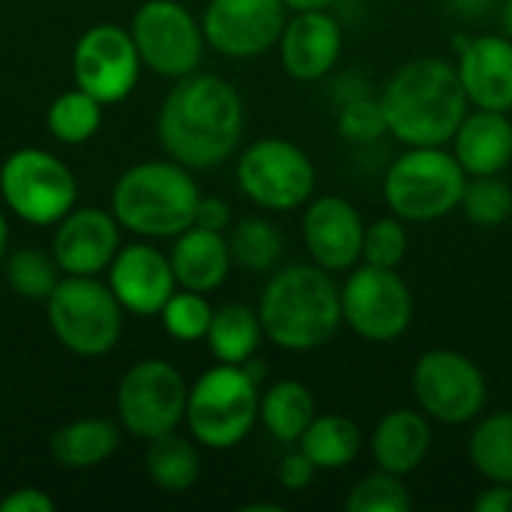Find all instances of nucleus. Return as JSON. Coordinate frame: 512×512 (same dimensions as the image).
<instances>
[{
	"label": "nucleus",
	"mask_w": 512,
	"mask_h": 512,
	"mask_svg": "<svg viewBox=\"0 0 512 512\" xmlns=\"http://www.w3.org/2000/svg\"><path fill=\"white\" fill-rule=\"evenodd\" d=\"M246 111L240 93L213 72L177 78L156 120L159 144L189 171L228 162L243 141Z\"/></svg>",
	"instance_id": "1"
},
{
	"label": "nucleus",
	"mask_w": 512,
	"mask_h": 512,
	"mask_svg": "<svg viewBox=\"0 0 512 512\" xmlns=\"http://www.w3.org/2000/svg\"><path fill=\"white\" fill-rule=\"evenodd\" d=\"M387 132L408 147H444L462 126L471 102L456 63L417 57L405 63L381 90Z\"/></svg>",
	"instance_id": "2"
},
{
	"label": "nucleus",
	"mask_w": 512,
	"mask_h": 512,
	"mask_svg": "<svg viewBox=\"0 0 512 512\" xmlns=\"http://www.w3.org/2000/svg\"><path fill=\"white\" fill-rule=\"evenodd\" d=\"M258 318L264 336L282 351H315L327 345L342 321V288L333 276L312 264H291L264 285Z\"/></svg>",
	"instance_id": "3"
},
{
	"label": "nucleus",
	"mask_w": 512,
	"mask_h": 512,
	"mask_svg": "<svg viewBox=\"0 0 512 512\" xmlns=\"http://www.w3.org/2000/svg\"><path fill=\"white\" fill-rule=\"evenodd\" d=\"M201 189L186 165L168 159L132 165L111 192V213L141 237H177L195 225Z\"/></svg>",
	"instance_id": "4"
},
{
	"label": "nucleus",
	"mask_w": 512,
	"mask_h": 512,
	"mask_svg": "<svg viewBox=\"0 0 512 512\" xmlns=\"http://www.w3.org/2000/svg\"><path fill=\"white\" fill-rule=\"evenodd\" d=\"M468 174L444 147H408L384 177V201L402 222H435L450 216L465 195Z\"/></svg>",
	"instance_id": "5"
},
{
	"label": "nucleus",
	"mask_w": 512,
	"mask_h": 512,
	"mask_svg": "<svg viewBox=\"0 0 512 512\" xmlns=\"http://www.w3.org/2000/svg\"><path fill=\"white\" fill-rule=\"evenodd\" d=\"M261 393L243 366L219 363L207 369L189 390L186 423L192 438L210 450H231L258 423Z\"/></svg>",
	"instance_id": "6"
},
{
	"label": "nucleus",
	"mask_w": 512,
	"mask_h": 512,
	"mask_svg": "<svg viewBox=\"0 0 512 512\" xmlns=\"http://www.w3.org/2000/svg\"><path fill=\"white\" fill-rule=\"evenodd\" d=\"M45 303L54 336L78 357L108 354L123 333V306L96 276L60 279Z\"/></svg>",
	"instance_id": "7"
},
{
	"label": "nucleus",
	"mask_w": 512,
	"mask_h": 512,
	"mask_svg": "<svg viewBox=\"0 0 512 512\" xmlns=\"http://www.w3.org/2000/svg\"><path fill=\"white\" fill-rule=\"evenodd\" d=\"M315 162L288 138H261L249 144L237 159L240 192L270 213H288L303 207L315 195Z\"/></svg>",
	"instance_id": "8"
},
{
	"label": "nucleus",
	"mask_w": 512,
	"mask_h": 512,
	"mask_svg": "<svg viewBox=\"0 0 512 512\" xmlns=\"http://www.w3.org/2000/svg\"><path fill=\"white\" fill-rule=\"evenodd\" d=\"M411 393L417 408L444 423V426H465L483 417L489 402V384L483 369L450 348L426 351L411 372Z\"/></svg>",
	"instance_id": "9"
},
{
	"label": "nucleus",
	"mask_w": 512,
	"mask_h": 512,
	"mask_svg": "<svg viewBox=\"0 0 512 512\" xmlns=\"http://www.w3.org/2000/svg\"><path fill=\"white\" fill-rule=\"evenodd\" d=\"M0 195L18 219L57 225L75 207L78 186L66 162L39 147H21L0 168Z\"/></svg>",
	"instance_id": "10"
},
{
	"label": "nucleus",
	"mask_w": 512,
	"mask_h": 512,
	"mask_svg": "<svg viewBox=\"0 0 512 512\" xmlns=\"http://www.w3.org/2000/svg\"><path fill=\"white\" fill-rule=\"evenodd\" d=\"M189 387L168 360L135 363L117 387V417L129 435L153 441L186 420Z\"/></svg>",
	"instance_id": "11"
},
{
	"label": "nucleus",
	"mask_w": 512,
	"mask_h": 512,
	"mask_svg": "<svg viewBox=\"0 0 512 512\" xmlns=\"http://www.w3.org/2000/svg\"><path fill=\"white\" fill-rule=\"evenodd\" d=\"M342 321L366 342H393L405 336L414 321L408 282L390 267H351L342 285Z\"/></svg>",
	"instance_id": "12"
},
{
	"label": "nucleus",
	"mask_w": 512,
	"mask_h": 512,
	"mask_svg": "<svg viewBox=\"0 0 512 512\" xmlns=\"http://www.w3.org/2000/svg\"><path fill=\"white\" fill-rule=\"evenodd\" d=\"M132 42L141 63L165 78H183L198 69L204 54V30L177 0H147L132 18Z\"/></svg>",
	"instance_id": "13"
},
{
	"label": "nucleus",
	"mask_w": 512,
	"mask_h": 512,
	"mask_svg": "<svg viewBox=\"0 0 512 512\" xmlns=\"http://www.w3.org/2000/svg\"><path fill=\"white\" fill-rule=\"evenodd\" d=\"M141 72V54L132 33L117 24H96L81 33L72 54V75L81 90H87L102 105L123 102Z\"/></svg>",
	"instance_id": "14"
},
{
	"label": "nucleus",
	"mask_w": 512,
	"mask_h": 512,
	"mask_svg": "<svg viewBox=\"0 0 512 512\" xmlns=\"http://www.w3.org/2000/svg\"><path fill=\"white\" fill-rule=\"evenodd\" d=\"M285 21L288 6L282 0H210L201 30L219 54L252 60L279 45Z\"/></svg>",
	"instance_id": "15"
},
{
	"label": "nucleus",
	"mask_w": 512,
	"mask_h": 512,
	"mask_svg": "<svg viewBox=\"0 0 512 512\" xmlns=\"http://www.w3.org/2000/svg\"><path fill=\"white\" fill-rule=\"evenodd\" d=\"M366 222L342 195H312L303 213V243L309 258L327 273H345L363 261Z\"/></svg>",
	"instance_id": "16"
},
{
	"label": "nucleus",
	"mask_w": 512,
	"mask_h": 512,
	"mask_svg": "<svg viewBox=\"0 0 512 512\" xmlns=\"http://www.w3.org/2000/svg\"><path fill=\"white\" fill-rule=\"evenodd\" d=\"M117 216L99 207L69 210L54 231L51 255L57 267L69 276H96L111 267L120 252Z\"/></svg>",
	"instance_id": "17"
},
{
	"label": "nucleus",
	"mask_w": 512,
	"mask_h": 512,
	"mask_svg": "<svg viewBox=\"0 0 512 512\" xmlns=\"http://www.w3.org/2000/svg\"><path fill=\"white\" fill-rule=\"evenodd\" d=\"M108 285L120 306L132 315H159L171 300L177 279L171 270V258H165L156 246H126L114 255L108 267Z\"/></svg>",
	"instance_id": "18"
},
{
	"label": "nucleus",
	"mask_w": 512,
	"mask_h": 512,
	"mask_svg": "<svg viewBox=\"0 0 512 512\" xmlns=\"http://www.w3.org/2000/svg\"><path fill=\"white\" fill-rule=\"evenodd\" d=\"M345 48L342 24L327 9L294 12L285 21L279 39V57L291 78L297 81H321L339 63Z\"/></svg>",
	"instance_id": "19"
},
{
	"label": "nucleus",
	"mask_w": 512,
	"mask_h": 512,
	"mask_svg": "<svg viewBox=\"0 0 512 512\" xmlns=\"http://www.w3.org/2000/svg\"><path fill=\"white\" fill-rule=\"evenodd\" d=\"M459 81L471 108L512 111V39L507 33L474 36L459 48Z\"/></svg>",
	"instance_id": "20"
},
{
	"label": "nucleus",
	"mask_w": 512,
	"mask_h": 512,
	"mask_svg": "<svg viewBox=\"0 0 512 512\" xmlns=\"http://www.w3.org/2000/svg\"><path fill=\"white\" fill-rule=\"evenodd\" d=\"M450 144L468 177H495L512 162V120L504 111L474 108Z\"/></svg>",
	"instance_id": "21"
},
{
	"label": "nucleus",
	"mask_w": 512,
	"mask_h": 512,
	"mask_svg": "<svg viewBox=\"0 0 512 512\" xmlns=\"http://www.w3.org/2000/svg\"><path fill=\"white\" fill-rule=\"evenodd\" d=\"M432 447V426L420 408H396L384 414L372 432V459L381 471L408 477L414 474Z\"/></svg>",
	"instance_id": "22"
},
{
	"label": "nucleus",
	"mask_w": 512,
	"mask_h": 512,
	"mask_svg": "<svg viewBox=\"0 0 512 512\" xmlns=\"http://www.w3.org/2000/svg\"><path fill=\"white\" fill-rule=\"evenodd\" d=\"M168 258H171L177 285L186 291H198V294L216 291L228 279L231 264H234L228 237H222V231H210L198 225L177 234V243Z\"/></svg>",
	"instance_id": "23"
},
{
	"label": "nucleus",
	"mask_w": 512,
	"mask_h": 512,
	"mask_svg": "<svg viewBox=\"0 0 512 512\" xmlns=\"http://www.w3.org/2000/svg\"><path fill=\"white\" fill-rule=\"evenodd\" d=\"M120 447V432L105 417H87L66 423L51 435V456L69 471H87L108 462Z\"/></svg>",
	"instance_id": "24"
},
{
	"label": "nucleus",
	"mask_w": 512,
	"mask_h": 512,
	"mask_svg": "<svg viewBox=\"0 0 512 512\" xmlns=\"http://www.w3.org/2000/svg\"><path fill=\"white\" fill-rule=\"evenodd\" d=\"M318 417L315 396L306 384L300 381H276L264 390L261 405H258V420L261 426L279 441V444H297L309 423Z\"/></svg>",
	"instance_id": "25"
},
{
	"label": "nucleus",
	"mask_w": 512,
	"mask_h": 512,
	"mask_svg": "<svg viewBox=\"0 0 512 512\" xmlns=\"http://www.w3.org/2000/svg\"><path fill=\"white\" fill-rule=\"evenodd\" d=\"M297 447L315 462L318 471H342L363 450V432L351 417L342 414H318Z\"/></svg>",
	"instance_id": "26"
},
{
	"label": "nucleus",
	"mask_w": 512,
	"mask_h": 512,
	"mask_svg": "<svg viewBox=\"0 0 512 512\" xmlns=\"http://www.w3.org/2000/svg\"><path fill=\"white\" fill-rule=\"evenodd\" d=\"M261 336H264V327H261L258 312L243 303H228L213 312V321L207 330V345H210V354L216 357V363L243 366L246 360H252L258 354Z\"/></svg>",
	"instance_id": "27"
},
{
	"label": "nucleus",
	"mask_w": 512,
	"mask_h": 512,
	"mask_svg": "<svg viewBox=\"0 0 512 512\" xmlns=\"http://www.w3.org/2000/svg\"><path fill=\"white\" fill-rule=\"evenodd\" d=\"M474 471L489 483H512V411L477 417L468 438Z\"/></svg>",
	"instance_id": "28"
},
{
	"label": "nucleus",
	"mask_w": 512,
	"mask_h": 512,
	"mask_svg": "<svg viewBox=\"0 0 512 512\" xmlns=\"http://www.w3.org/2000/svg\"><path fill=\"white\" fill-rule=\"evenodd\" d=\"M147 474L162 492H189L201 474V456L195 444L177 432L159 435L150 441L147 450Z\"/></svg>",
	"instance_id": "29"
},
{
	"label": "nucleus",
	"mask_w": 512,
	"mask_h": 512,
	"mask_svg": "<svg viewBox=\"0 0 512 512\" xmlns=\"http://www.w3.org/2000/svg\"><path fill=\"white\" fill-rule=\"evenodd\" d=\"M228 246H231L234 264H240L249 273H270L282 261V252H285V240L279 228L261 216L240 219L228 234Z\"/></svg>",
	"instance_id": "30"
},
{
	"label": "nucleus",
	"mask_w": 512,
	"mask_h": 512,
	"mask_svg": "<svg viewBox=\"0 0 512 512\" xmlns=\"http://www.w3.org/2000/svg\"><path fill=\"white\" fill-rule=\"evenodd\" d=\"M102 126V102L75 87L60 93L48 108V129L60 144H84Z\"/></svg>",
	"instance_id": "31"
},
{
	"label": "nucleus",
	"mask_w": 512,
	"mask_h": 512,
	"mask_svg": "<svg viewBox=\"0 0 512 512\" xmlns=\"http://www.w3.org/2000/svg\"><path fill=\"white\" fill-rule=\"evenodd\" d=\"M471 225L477 228H501L512 216V189L498 174L495 177H471L459 204Z\"/></svg>",
	"instance_id": "32"
},
{
	"label": "nucleus",
	"mask_w": 512,
	"mask_h": 512,
	"mask_svg": "<svg viewBox=\"0 0 512 512\" xmlns=\"http://www.w3.org/2000/svg\"><path fill=\"white\" fill-rule=\"evenodd\" d=\"M57 270L60 267H57L54 255L48 258L39 249H18L6 264V282L18 297L39 303V300H48L51 291L57 288V282H60Z\"/></svg>",
	"instance_id": "33"
},
{
	"label": "nucleus",
	"mask_w": 512,
	"mask_h": 512,
	"mask_svg": "<svg viewBox=\"0 0 512 512\" xmlns=\"http://www.w3.org/2000/svg\"><path fill=\"white\" fill-rule=\"evenodd\" d=\"M411 504L414 501H411L405 480L399 474H390L381 468L375 474L363 477L345 498L348 512H408Z\"/></svg>",
	"instance_id": "34"
},
{
	"label": "nucleus",
	"mask_w": 512,
	"mask_h": 512,
	"mask_svg": "<svg viewBox=\"0 0 512 512\" xmlns=\"http://www.w3.org/2000/svg\"><path fill=\"white\" fill-rule=\"evenodd\" d=\"M159 315H162V327L177 342H201V339H207V330H210V321H213V309H210L207 297L198 294V291H186V288L174 291Z\"/></svg>",
	"instance_id": "35"
},
{
	"label": "nucleus",
	"mask_w": 512,
	"mask_h": 512,
	"mask_svg": "<svg viewBox=\"0 0 512 512\" xmlns=\"http://www.w3.org/2000/svg\"><path fill=\"white\" fill-rule=\"evenodd\" d=\"M408 255V231L399 216H384L366 225L363 237V264L396 270Z\"/></svg>",
	"instance_id": "36"
},
{
	"label": "nucleus",
	"mask_w": 512,
	"mask_h": 512,
	"mask_svg": "<svg viewBox=\"0 0 512 512\" xmlns=\"http://www.w3.org/2000/svg\"><path fill=\"white\" fill-rule=\"evenodd\" d=\"M339 132L342 138L354 141V144H369L378 141L381 135H387V117L381 108V99L357 96L339 105Z\"/></svg>",
	"instance_id": "37"
},
{
	"label": "nucleus",
	"mask_w": 512,
	"mask_h": 512,
	"mask_svg": "<svg viewBox=\"0 0 512 512\" xmlns=\"http://www.w3.org/2000/svg\"><path fill=\"white\" fill-rule=\"evenodd\" d=\"M315 474H318L315 462H312L300 447L291 450V453L279 462V471H276V477H279V483H282L285 492H303V489H309L312 480H315Z\"/></svg>",
	"instance_id": "38"
},
{
	"label": "nucleus",
	"mask_w": 512,
	"mask_h": 512,
	"mask_svg": "<svg viewBox=\"0 0 512 512\" xmlns=\"http://www.w3.org/2000/svg\"><path fill=\"white\" fill-rule=\"evenodd\" d=\"M57 504L54 498H48L42 489L36 486H24V489H12L3 501H0V512H54Z\"/></svg>",
	"instance_id": "39"
},
{
	"label": "nucleus",
	"mask_w": 512,
	"mask_h": 512,
	"mask_svg": "<svg viewBox=\"0 0 512 512\" xmlns=\"http://www.w3.org/2000/svg\"><path fill=\"white\" fill-rule=\"evenodd\" d=\"M195 225L210 228V231H225L231 225V207L216 195H201L198 210H195Z\"/></svg>",
	"instance_id": "40"
},
{
	"label": "nucleus",
	"mask_w": 512,
	"mask_h": 512,
	"mask_svg": "<svg viewBox=\"0 0 512 512\" xmlns=\"http://www.w3.org/2000/svg\"><path fill=\"white\" fill-rule=\"evenodd\" d=\"M477 512H512V483H492L474 501Z\"/></svg>",
	"instance_id": "41"
},
{
	"label": "nucleus",
	"mask_w": 512,
	"mask_h": 512,
	"mask_svg": "<svg viewBox=\"0 0 512 512\" xmlns=\"http://www.w3.org/2000/svg\"><path fill=\"white\" fill-rule=\"evenodd\" d=\"M291 12H309V9H330L336 0H282Z\"/></svg>",
	"instance_id": "42"
},
{
	"label": "nucleus",
	"mask_w": 512,
	"mask_h": 512,
	"mask_svg": "<svg viewBox=\"0 0 512 512\" xmlns=\"http://www.w3.org/2000/svg\"><path fill=\"white\" fill-rule=\"evenodd\" d=\"M243 512H282L279 504H246V507H240Z\"/></svg>",
	"instance_id": "43"
},
{
	"label": "nucleus",
	"mask_w": 512,
	"mask_h": 512,
	"mask_svg": "<svg viewBox=\"0 0 512 512\" xmlns=\"http://www.w3.org/2000/svg\"><path fill=\"white\" fill-rule=\"evenodd\" d=\"M501 21H504V33L512 39V0L504 3V12H501Z\"/></svg>",
	"instance_id": "44"
},
{
	"label": "nucleus",
	"mask_w": 512,
	"mask_h": 512,
	"mask_svg": "<svg viewBox=\"0 0 512 512\" xmlns=\"http://www.w3.org/2000/svg\"><path fill=\"white\" fill-rule=\"evenodd\" d=\"M459 6V12H471V9H480L486 0H453Z\"/></svg>",
	"instance_id": "45"
},
{
	"label": "nucleus",
	"mask_w": 512,
	"mask_h": 512,
	"mask_svg": "<svg viewBox=\"0 0 512 512\" xmlns=\"http://www.w3.org/2000/svg\"><path fill=\"white\" fill-rule=\"evenodd\" d=\"M6 243H9V228H6V219L0 213V255L6 252Z\"/></svg>",
	"instance_id": "46"
}]
</instances>
